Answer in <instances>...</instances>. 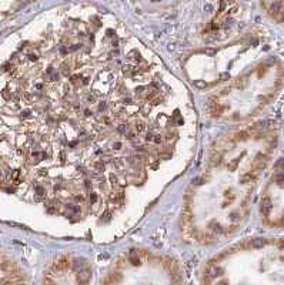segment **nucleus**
<instances>
[{
    "instance_id": "1",
    "label": "nucleus",
    "mask_w": 284,
    "mask_h": 285,
    "mask_svg": "<svg viewBox=\"0 0 284 285\" xmlns=\"http://www.w3.org/2000/svg\"><path fill=\"white\" fill-rule=\"evenodd\" d=\"M263 5L274 20L283 22V0H263Z\"/></svg>"
},
{
    "instance_id": "2",
    "label": "nucleus",
    "mask_w": 284,
    "mask_h": 285,
    "mask_svg": "<svg viewBox=\"0 0 284 285\" xmlns=\"http://www.w3.org/2000/svg\"><path fill=\"white\" fill-rule=\"evenodd\" d=\"M163 261H164L163 262L164 268L167 269V272L170 274L171 281H173V282H181V281H183V278H181V271H180V268H179L177 262L171 258H164Z\"/></svg>"
},
{
    "instance_id": "3",
    "label": "nucleus",
    "mask_w": 284,
    "mask_h": 285,
    "mask_svg": "<svg viewBox=\"0 0 284 285\" xmlns=\"http://www.w3.org/2000/svg\"><path fill=\"white\" fill-rule=\"evenodd\" d=\"M90 277H92V268H90V265L76 271V280L79 284H87L89 280H90Z\"/></svg>"
},
{
    "instance_id": "4",
    "label": "nucleus",
    "mask_w": 284,
    "mask_h": 285,
    "mask_svg": "<svg viewBox=\"0 0 284 285\" xmlns=\"http://www.w3.org/2000/svg\"><path fill=\"white\" fill-rule=\"evenodd\" d=\"M0 269L3 272H6V274H14V272H17V265L11 259L3 258V259H0Z\"/></svg>"
},
{
    "instance_id": "5",
    "label": "nucleus",
    "mask_w": 284,
    "mask_h": 285,
    "mask_svg": "<svg viewBox=\"0 0 284 285\" xmlns=\"http://www.w3.org/2000/svg\"><path fill=\"white\" fill-rule=\"evenodd\" d=\"M70 267H71V259L69 258V257H60V258L55 262L53 269H55V271H66V269H69Z\"/></svg>"
},
{
    "instance_id": "6",
    "label": "nucleus",
    "mask_w": 284,
    "mask_h": 285,
    "mask_svg": "<svg viewBox=\"0 0 284 285\" xmlns=\"http://www.w3.org/2000/svg\"><path fill=\"white\" fill-rule=\"evenodd\" d=\"M267 161H268V157L264 156V154H258V156L256 157V160H254V163H253V170L257 172H260L264 168V167L267 166Z\"/></svg>"
},
{
    "instance_id": "7",
    "label": "nucleus",
    "mask_w": 284,
    "mask_h": 285,
    "mask_svg": "<svg viewBox=\"0 0 284 285\" xmlns=\"http://www.w3.org/2000/svg\"><path fill=\"white\" fill-rule=\"evenodd\" d=\"M271 208H273V203H271V198L270 197H263L261 204H260V211L264 217H268L270 212H271Z\"/></svg>"
},
{
    "instance_id": "8",
    "label": "nucleus",
    "mask_w": 284,
    "mask_h": 285,
    "mask_svg": "<svg viewBox=\"0 0 284 285\" xmlns=\"http://www.w3.org/2000/svg\"><path fill=\"white\" fill-rule=\"evenodd\" d=\"M129 262L133 267H139L142 264V259L139 257V251L137 249H130V252H129Z\"/></svg>"
},
{
    "instance_id": "9",
    "label": "nucleus",
    "mask_w": 284,
    "mask_h": 285,
    "mask_svg": "<svg viewBox=\"0 0 284 285\" xmlns=\"http://www.w3.org/2000/svg\"><path fill=\"white\" fill-rule=\"evenodd\" d=\"M121 280H123V277H121L120 272H111V274L104 280V284H116V282H120Z\"/></svg>"
},
{
    "instance_id": "10",
    "label": "nucleus",
    "mask_w": 284,
    "mask_h": 285,
    "mask_svg": "<svg viewBox=\"0 0 284 285\" xmlns=\"http://www.w3.org/2000/svg\"><path fill=\"white\" fill-rule=\"evenodd\" d=\"M257 175H258V172L257 171H250V172H247V174H244V175H241V178H240V181L243 184H247V183H251V181H254L257 178Z\"/></svg>"
},
{
    "instance_id": "11",
    "label": "nucleus",
    "mask_w": 284,
    "mask_h": 285,
    "mask_svg": "<svg viewBox=\"0 0 284 285\" xmlns=\"http://www.w3.org/2000/svg\"><path fill=\"white\" fill-rule=\"evenodd\" d=\"M46 157V154H43V153H39V151H36V153H32L30 154V157H29V163L30 164H37L42 158H44Z\"/></svg>"
},
{
    "instance_id": "12",
    "label": "nucleus",
    "mask_w": 284,
    "mask_h": 285,
    "mask_svg": "<svg viewBox=\"0 0 284 285\" xmlns=\"http://www.w3.org/2000/svg\"><path fill=\"white\" fill-rule=\"evenodd\" d=\"M236 0H221V5H220V14H223L224 11L229 9L231 5H234Z\"/></svg>"
},
{
    "instance_id": "13",
    "label": "nucleus",
    "mask_w": 284,
    "mask_h": 285,
    "mask_svg": "<svg viewBox=\"0 0 284 285\" xmlns=\"http://www.w3.org/2000/svg\"><path fill=\"white\" fill-rule=\"evenodd\" d=\"M266 242H267V241H266V240H263V238H256V240H253V241H251V244H250V245H251L253 248H261V247H264V245H266Z\"/></svg>"
},
{
    "instance_id": "14",
    "label": "nucleus",
    "mask_w": 284,
    "mask_h": 285,
    "mask_svg": "<svg viewBox=\"0 0 284 285\" xmlns=\"http://www.w3.org/2000/svg\"><path fill=\"white\" fill-rule=\"evenodd\" d=\"M247 138H248V133L247 131H240V133H237L234 135V140L237 141H246Z\"/></svg>"
},
{
    "instance_id": "15",
    "label": "nucleus",
    "mask_w": 284,
    "mask_h": 285,
    "mask_svg": "<svg viewBox=\"0 0 284 285\" xmlns=\"http://www.w3.org/2000/svg\"><path fill=\"white\" fill-rule=\"evenodd\" d=\"M239 163H240V157L234 158V160L229 164V171H236V170H237V167H239Z\"/></svg>"
},
{
    "instance_id": "16",
    "label": "nucleus",
    "mask_w": 284,
    "mask_h": 285,
    "mask_svg": "<svg viewBox=\"0 0 284 285\" xmlns=\"http://www.w3.org/2000/svg\"><path fill=\"white\" fill-rule=\"evenodd\" d=\"M134 129H136L137 133H143V131L146 130V124H144V121L139 120V121H136V125H134Z\"/></svg>"
},
{
    "instance_id": "17",
    "label": "nucleus",
    "mask_w": 284,
    "mask_h": 285,
    "mask_svg": "<svg viewBox=\"0 0 284 285\" xmlns=\"http://www.w3.org/2000/svg\"><path fill=\"white\" fill-rule=\"evenodd\" d=\"M46 210L49 211V212H55V211H57V205H56L55 201H49V203L46 204Z\"/></svg>"
},
{
    "instance_id": "18",
    "label": "nucleus",
    "mask_w": 284,
    "mask_h": 285,
    "mask_svg": "<svg viewBox=\"0 0 284 285\" xmlns=\"http://www.w3.org/2000/svg\"><path fill=\"white\" fill-rule=\"evenodd\" d=\"M220 163H221V154H214L211 157V164L213 166H220Z\"/></svg>"
},
{
    "instance_id": "19",
    "label": "nucleus",
    "mask_w": 284,
    "mask_h": 285,
    "mask_svg": "<svg viewBox=\"0 0 284 285\" xmlns=\"http://www.w3.org/2000/svg\"><path fill=\"white\" fill-rule=\"evenodd\" d=\"M247 77H241V79H237V83H236V86L239 87V88H243V87L247 84Z\"/></svg>"
},
{
    "instance_id": "20",
    "label": "nucleus",
    "mask_w": 284,
    "mask_h": 285,
    "mask_svg": "<svg viewBox=\"0 0 284 285\" xmlns=\"http://www.w3.org/2000/svg\"><path fill=\"white\" fill-rule=\"evenodd\" d=\"M274 180H276L277 185H279V187H281V185H283V172H279V174L274 177Z\"/></svg>"
},
{
    "instance_id": "21",
    "label": "nucleus",
    "mask_w": 284,
    "mask_h": 285,
    "mask_svg": "<svg viewBox=\"0 0 284 285\" xmlns=\"http://www.w3.org/2000/svg\"><path fill=\"white\" fill-rule=\"evenodd\" d=\"M70 71H71L70 64L64 63V64H63V74H64V76H69V74H70Z\"/></svg>"
},
{
    "instance_id": "22",
    "label": "nucleus",
    "mask_w": 284,
    "mask_h": 285,
    "mask_svg": "<svg viewBox=\"0 0 284 285\" xmlns=\"http://www.w3.org/2000/svg\"><path fill=\"white\" fill-rule=\"evenodd\" d=\"M36 193H37V198H42V197H44V191L42 187H36Z\"/></svg>"
},
{
    "instance_id": "23",
    "label": "nucleus",
    "mask_w": 284,
    "mask_h": 285,
    "mask_svg": "<svg viewBox=\"0 0 284 285\" xmlns=\"http://www.w3.org/2000/svg\"><path fill=\"white\" fill-rule=\"evenodd\" d=\"M90 203H92V204H96V203H97V194L96 193H90Z\"/></svg>"
},
{
    "instance_id": "24",
    "label": "nucleus",
    "mask_w": 284,
    "mask_h": 285,
    "mask_svg": "<svg viewBox=\"0 0 284 285\" xmlns=\"http://www.w3.org/2000/svg\"><path fill=\"white\" fill-rule=\"evenodd\" d=\"M110 211H106L103 215H101V221H110Z\"/></svg>"
},
{
    "instance_id": "25",
    "label": "nucleus",
    "mask_w": 284,
    "mask_h": 285,
    "mask_svg": "<svg viewBox=\"0 0 284 285\" xmlns=\"http://www.w3.org/2000/svg\"><path fill=\"white\" fill-rule=\"evenodd\" d=\"M203 181H204V178L203 177H197L193 180V184H196V185H200V184H203Z\"/></svg>"
},
{
    "instance_id": "26",
    "label": "nucleus",
    "mask_w": 284,
    "mask_h": 285,
    "mask_svg": "<svg viewBox=\"0 0 284 285\" xmlns=\"http://www.w3.org/2000/svg\"><path fill=\"white\" fill-rule=\"evenodd\" d=\"M211 227H214V228H213V231H217V232H220V231H221V227H220V224H216V222H211Z\"/></svg>"
},
{
    "instance_id": "27",
    "label": "nucleus",
    "mask_w": 284,
    "mask_h": 285,
    "mask_svg": "<svg viewBox=\"0 0 284 285\" xmlns=\"http://www.w3.org/2000/svg\"><path fill=\"white\" fill-rule=\"evenodd\" d=\"M96 168H97V170H100V171H103V170H104V164H103V161L96 163Z\"/></svg>"
},
{
    "instance_id": "28",
    "label": "nucleus",
    "mask_w": 284,
    "mask_h": 285,
    "mask_svg": "<svg viewBox=\"0 0 284 285\" xmlns=\"http://www.w3.org/2000/svg\"><path fill=\"white\" fill-rule=\"evenodd\" d=\"M29 60H30V61H36V60H37V54L30 53L29 54Z\"/></svg>"
},
{
    "instance_id": "29",
    "label": "nucleus",
    "mask_w": 284,
    "mask_h": 285,
    "mask_svg": "<svg viewBox=\"0 0 284 285\" xmlns=\"http://www.w3.org/2000/svg\"><path fill=\"white\" fill-rule=\"evenodd\" d=\"M119 131H120V133H124V134H126V131H127V125H124V124H121L120 127H119Z\"/></svg>"
},
{
    "instance_id": "30",
    "label": "nucleus",
    "mask_w": 284,
    "mask_h": 285,
    "mask_svg": "<svg viewBox=\"0 0 284 285\" xmlns=\"http://www.w3.org/2000/svg\"><path fill=\"white\" fill-rule=\"evenodd\" d=\"M161 140H163V138H161V135H156V137H154V143H156V144H160V143H161Z\"/></svg>"
},
{
    "instance_id": "31",
    "label": "nucleus",
    "mask_w": 284,
    "mask_h": 285,
    "mask_svg": "<svg viewBox=\"0 0 284 285\" xmlns=\"http://www.w3.org/2000/svg\"><path fill=\"white\" fill-rule=\"evenodd\" d=\"M113 148H114V150H120V148H121V143H114V144H113Z\"/></svg>"
},
{
    "instance_id": "32",
    "label": "nucleus",
    "mask_w": 284,
    "mask_h": 285,
    "mask_svg": "<svg viewBox=\"0 0 284 285\" xmlns=\"http://www.w3.org/2000/svg\"><path fill=\"white\" fill-rule=\"evenodd\" d=\"M161 101H163V98H154V100H153V104H154V106H157V104H160Z\"/></svg>"
},
{
    "instance_id": "33",
    "label": "nucleus",
    "mask_w": 284,
    "mask_h": 285,
    "mask_svg": "<svg viewBox=\"0 0 284 285\" xmlns=\"http://www.w3.org/2000/svg\"><path fill=\"white\" fill-rule=\"evenodd\" d=\"M110 180H111V184H113V185H116V184H117V178H116L114 175H110Z\"/></svg>"
},
{
    "instance_id": "34",
    "label": "nucleus",
    "mask_w": 284,
    "mask_h": 285,
    "mask_svg": "<svg viewBox=\"0 0 284 285\" xmlns=\"http://www.w3.org/2000/svg\"><path fill=\"white\" fill-rule=\"evenodd\" d=\"M76 200L77 201H84V197L83 195H76Z\"/></svg>"
},
{
    "instance_id": "35",
    "label": "nucleus",
    "mask_w": 284,
    "mask_h": 285,
    "mask_svg": "<svg viewBox=\"0 0 284 285\" xmlns=\"http://www.w3.org/2000/svg\"><path fill=\"white\" fill-rule=\"evenodd\" d=\"M29 114H30V111H22V116H23V117H29Z\"/></svg>"
},
{
    "instance_id": "36",
    "label": "nucleus",
    "mask_w": 284,
    "mask_h": 285,
    "mask_svg": "<svg viewBox=\"0 0 284 285\" xmlns=\"http://www.w3.org/2000/svg\"><path fill=\"white\" fill-rule=\"evenodd\" d=\"M146 140H147V141L153 140V135H151V134H147V137H146Z\"/></svg>"
},
{
    "instance_id": "37",
    "label": "nucleus",
    "mask_w": 284,
    "mask_h": 285,
    "mask_svg": "<svg viewBox=\"0 0 284 285\" xmlns=\"http://www.w3.org/2000/svg\"><path fill=\"white\" fill-rule=\"evenodd\" d=\"M0 175H2V172H0Z\"/></svg>"
}]
</instances>
